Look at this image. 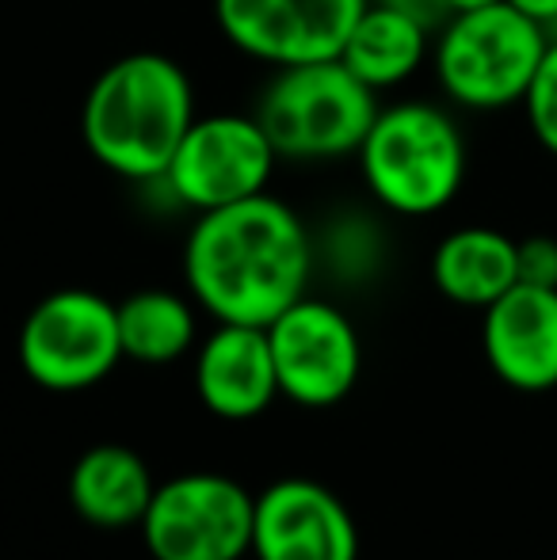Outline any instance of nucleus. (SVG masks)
<instances>
[{"instance_id":"nucleus-17","label":"nucleus","mask_w":557,"mask_h":560,"mask_svg":"<svg viewBox=\"0 0 557 560\" xmlns=\"http://www.w3.org/2000/svg\"><path fill=\"white\" fill-rule=\"evenodd\" d=\"M115 310L123 359L141 366H169L195 347V310L172 290H138Z\"/></svg>"},{"instance_id":"nucleus-22","label":"nucleus","mask_w":557,"mask_h":560,"mask_svg":"<svg viewBox=\"0 0 557 560\" xmlns=\"http://www.w3.org/2000/svg\"><path fill=\"white\" fill-rule=\"evenodd\" d=\"M451 12H474V8H485V4H497V0H446Z\"/></svg>"},{"instance_id":"nucleus-15","label":"nucleus","mask_w":557,"mask_h":560,"mask_svg":"<svg viewBox=\"0 0 557 560\" xmlns=\"http://www.w3.org/2000/svg\"><path fill=\"white\" fill-rule=\"evenodd\" d=\"M431 282L454 305L489 310L500 294L520 282L515 241L500 229L466 225L446 233L431 256Z\"/></svg>"},{"instance_id":"nucleus-9","label":"nucleus","mask_w":557,"mask_h":560,"mask_svg":"<svg viewBox=\"0 0 557 560\" xmlns=\"http://www.w3.org/2000/svg\"><path fill=\"white\" fill-rule=\"evenodd\" d=\"M279 397L302 408H328L359 382L363 347L359 332L333 302L298 298L268 325Z\"/></svg>"},{"instance_id":"nucleus-10","label":"nucleus","mask_w":557,"mask_h":560,"mask_svg":"<svg viewBox=\"0 0 557 560\" xmlns=\"http://www.w3.org/2000/svg\"><path fill=\"white\" fill-rule=\"evenodd\" d=\"M371 0H214L222 38L264 66H305L340 54Z\"/></svg>"},{"instance_id":"nucleus-21","label":"nucleus","mask_w":557,"mask_h":560,"mask_svg":"<svg viewBox=\"0 0 557 560\" xmlns=\"http://www.w3.org/2000/svg\"><path fill=\"white\" fill-rule=\"evenodd\" d=\"M512 8H520L523 15H531L535 23H543L546 31L557 27V0H508Z\"/></svg>"},{"instance_id":"nucleus-7","label":"nucleus","mask_w":557,"mask_h":560,"mask_svg":"<svg viewBox=\"0 0 557 560\" xmlns=\"http://www.w3.org/2000/svg\"><path fill=\"white\" fill-rule=\"evenodd\" d=\"M256 495L225 472H184L156 485L141 518L153 560H241L253 553Z\"/></svg>"},{"instance_id":"nucleus-4","label":"nucleus","mask_w":557,"mask_h":560,"mask_svg":"<svg viewBox=\"0 0 557 560\" xmlns=\"http://www.w3.org/2000/svg\"><path fill=\"white\" fill-rule=\"evenodd\" d=\"M550 46V31L508 0L454 12L431 46L436 81L446 100L469 112H500L523 104Z\"/></svg>"},{"instance_id":"nucleus-14","label":"nucleus","mask_w":557,"mask_h":560,"mask_svg":"<svg viewBox=\"0 0 557 560\" xmlns=\"http://www.w3.org/2000/svg\"><path fill=\"white\" fill-rule=\"evenodd\" d=\"M156 492L149 465L130 446L100 443L77 457L69 472V503L92 526L119 530V526H141L146 508Z\"/></svg>"},{"instance_id":"nucleus-6","label":"nucleus","mask_w":557,"mask_h":560,"mask_svg":"<svg viewBox=\"0 0 557 560\" xmlns=\"http://www.w3.org/2000/svg\"><path fill=\"white\" fill-rule=\"evenodd\" d=\"M123 362L119 310L96 290H54L20 328V366L50 393H84Z\"/></svg>"},{"instance_id":"nucleus-11","label":"nucleus","mask_w":557,"mask_h":560,"mask_svg":"<svg viewBox=\"0 0 557 560\" xmlns=\"http://www.w3.org/2000/svg\"><path fill=\"white\" fill-rule=\"evenodd\" d=\"M256 560H356L359 530L333 488L310 477H282L256 495Z\"/></svg>"},{"instance_id":"nucleus-8","label":"nucleus","mask_w":557,"mask_h":560,"mask_svg":"<svg viewBox=\"0 0 557 560\" xmlns=\"http://www.w3.org/2000/svg\"><path fill=\"white\" fill-rule=\"evenodd\" d=\"M276 161L256 115H195L161 179L184 207L207 214L268 191Z\"/></svg>"},{"instance_id":"nucleus-18","label":"nucleus","mask_w":557,"mask_h":560,"mask_svg":"<svg viewBox=\"0 0 557 560\" xmlns=\"http://www.w3.org/2000/svg\"><path fill=\"white\" fill-rule=\"evenodd\" d=\"M523 112H527V126L538 145L550 156H557V38H550L535 77H531V89L523 96Z\"/></svg>"},{"instance_id":"nucleus-19","label":"nucleus","mask_w":557,"mask_h":560,"mask_svg":"<svg viewBox=\"0 0 557 560\" xmlns=\"http://www.w3.org/2000/svg\"><path fill=\"white\" fill-rule=\"evenodd\" d=\"M515 267H520V282H527V287L557 290V241L554 236L515 241Z\"/></svg>"},{"instance_id":"nucleus-12","label":"nucleus","mask_w":557,"mask_h":560,"mask_svg":"<svg viewBox=\"0 0 557 560\" xmlns=\"http://www.w3.org/2000/svg\"><path fill=\"white\" fill-rule=\"evenodd\" d=\"M481 347L492 374L520 393L557 385V290L515 282L485 310Z\"/></svg>"},{"instance_id":"nucleus-3","label":"nucleus","mask_w":557,"mask_h":560,"mask_svg":"<svg viewBox=\"0 0 557 560\" xmlns=\"http://www.w3.org/2000/svg\"><path fill=\"white\" fill-rule=\"evenodd\" d=\"M356 156L367 191L402 218L446 210L466 179V138L459 122L420 100L379 107Z\"/></svg>"},{"instance_id":"nucleus-13","label":"nucleus","mask_w":557,"mask_h":560,"mask_svg":"<svg viewBox=\"0 0 557 560\" xmlns=\"http://www.w3.org/2000/svg\"><path fill=\"white\" fill-rule=\"evenodd\" d=\"M195 393L218 420H256L279 397L268 328L218 325L195 351Z\"/></svg>"},{"instance_id":"nucleus-20","label":"nucleus","mask_w":557,"mask_h":560,"mask_svg":"<svg viewBox=\"0 0 557 560\" xmlns=\"http://www.w3.org/2000/svg\"><path fill=\"white\" fill-rule=\"evenodd\" d=\"M379 4H386V8H394V12L409 15L413 23H420V27L431 31V35H439V31H443V23L454 15L446 0H379Z\"/></svg>"},{"instance_id":"nucleus-2","label":"nucleus","mask_w":557,"mask_h":560,"mask_svg":"<svg viewBox=\"0 0 557 560\" xmlns=\"http://www.w3.org/2000/svg\"><path fill=\"white\" fill-rule=\"evenodd\" d=\"M192 122L195 96L184 66L153 50L112 61L81 107L89 156L130 184L161 179Z\"/></svg>"},{"instance_id":"nucleus-5","label":"nucleus","mask_w":557,"mask_h":560,"mask_svg":"<svg viewBox=\"0 0 557 560\" xmlns=\"http://www.w3.org/2000/svg\"><path fill=\"white\" fill-rule=\"evenodd\" d=\"M253 115L287 161H340L359 153L379 96L340 58L305 61L276 69Z\"/></svg>"},{"instance_id":"nucleus-1","label":"nucleus","mask_w":557,"mask_h":560,"mask_svg":"<svg viewBox=\"0 0 557 560\" xmlns=\"http://www.w3.org/2000/svg\"><path fill=\"white\" fill-rule=\"evenodd\" d=\"M310 275V233L302 218L268 191L199 214L184 244L187 290L218 325L268 328L305 298Z\"/></svg>"},{"instance_id":"nucleus-16","label":"nucleus","mask_w":557,"mask_h":560,"mask_svg":"<svg viewBox=\"0 0 557 560\" xmlns=\"http://www.w3.org/2000/svg\"><path fill=\"white\" fill-rule=\"evenodd\" d=\"M431 50V31H423L420 23H413L409 15L394 12V8L371 4L359 12V20L351 23L348 38H344L336 58L367 84V89H397L409 77H417Z\"/></svg>"}]
</instances>
